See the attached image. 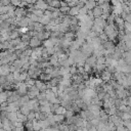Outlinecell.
Segmentation results:
<instances>
[{"label":"cell","mask_w":131,"mask_h":131,"mask_svg":"<svg viewBox=\"0 0 131 131\" xmlns=\"http://www.w3.org/2000/svg\"><path fill=\"white\" fill-rule=\"evenodd\" d=\"M100 79L103 82H110L113 79V73L110 72L108 70H105L102 73H100Z\"/></svg>","instance_id":"cell-3"},{"label":"cell","mask_w":131,"mask_h":131,"mask_svg":"<svg viewBox=\"0 0 131 131\" xmlns=\"http://www.w3.org/2000/svg\"><path fill=\"white\" fill-rule=\"evenodd\" d=\"M42 46H43L44 48H51V47H54L55 44H54V42L52 41V39L49 38V39H47V40H45V41L42 42Z\"/></svg>","instance_id":"cell-13"},{"label":"cell","mask_w":131,"mask_h":131,"mask_svg":"<svg viewBox=\"0 0 131 131\" xmlns=\"http://www.w3.org/2000/svg\"><path fill=\"white\" fill-rule=\"evenodd\" d=\"M48 6H49V4L45 0H40L35 4V9H41V10L45 11L48 9Z\"/></svg>","instance_id":"cell-5"},{"label":"cell","mask_w":131,"mask_h":131,"mask_svg":"<svg viewBox=\"0 0 131 131\" xmlns=\"http://www.w3.org/2000/svg\"><path fill=\"white\" fill-rule=\"evenodd\" d=\"M17 116H18V112H12V113H7L6 118L10 122H15L17 121Z\"/></svg>","instance_id":"cell-11"},{"label":"cell","mask_w":131,"mask_h":131,"mask_svg":"<svg viewBox=\"0 0 131 131\" xmlns=\"http://www.w3.org/2000/svg\"><path fill=\"white\" fill-rule=\"evenodd\" d=\"M68 6V2H66L64 0H60V7H64Z\"/></svg>","instance_id":"cell-35"},{"label":"cell","mask_w":131,"mask_h":131,"mask_svg":"<svg viewBox=\"0 0 131 131\" xmlns=\"http://www.w3.org/2000/svg\"><path fill=\"white\" fill-rule=\"evenodd\" d=\"M118 114H119V116H120V118L124 121V122H127V121H131V114L130 113H122V112H118Z\"/></svg>","instance_id":"cell-12"},{"label":"cell","mask_w":131,"mask_h":131,"mask_svg":"<svg viewBox=\"0 0 131 131\" xmlns=\"http://www.w3.org/2000/svg\"><path fill=\"white\" fill-rule=\"evenodd\" d=\"M14 85H15V90H16V92H17L18 94H20L21 96H23V95H26V94L28 93L29 88H28L26 82H17V83H14Z\"/></svg>","instance_id":"cell-1"},{"label":"cell","mask_w":131,"mask_h":131,"mask_svg":"<svg viewBox=\"0 0 131 131\" xmlns=\"http://www.w3.org/2000/svg\"><path fill=\"white\" fill-rule=\"evenodd\" d=\"M20 1H21V0H10V3H11L13 6H15V7H18V5H19Z\"/></svg>","instance_id":"cell-31"},{"label":"cell","mask_w":131,"mask_h":131,"mask_svg":"<svg viewBox=\"0 0 131 131\" xmlns=\"http://www.w3.org/2000/svg\"><path fill=\"white\" fill-rule=\"evenodd\" d=\"M40 93H41V91H40L36 86H32V87L29 88L27 94L29 95V97H30L31 99H34V98H37V96H38Z\"/></svg>","instance_id":"cell-2"},{"label":"cell","mask_w":131,"mask_h":131,"mask_svg":"<svg viewBox=\"0 0 131 131\" xmlns=\"http://www.w3.org/2000/svg\"><path fill=\"white\" fill-rule=\"evenodd\" d=\"M13 131H25L24 127H17V128H13Z\"/></svg>","instance_id":"cell-36"},{"label":"cell","mask_w":131,"mask_h":131,"mask_svg":"<svg viewBox=\"0 0 131 131\" xmlns=\"http://www.w3.org/2000/svg\"><path fill=\"white\" fill-rule=\"evenodd\" d=\"M96 6H97V3L94 2V1H88V2L85 4V7H86L88 10H93Z\"/></svg>","instance_id":"cell-17"},{"label":"cell","mask_w":131,"mask_h":131,"mask_svg":"<svg viewBox=\"0 0 131 131\" xmlns=\"http://www.w3.org/2000/svg\"><path fill=\"white\" fill-rule=\"evenodd\" d=\"M70 74H72L73 76H74V75H78V74H79V72H78V67H77L76 64H74V66L70 67Z\"/></svg>","instance_id":"cell-23"},{"label":"cell","mask_w":131,"mask_h":131,"mask_svg":"<svg viewBox=\"0 0 131 131\" xmlns=\"http://www.w3.org/2000/svg\"><path fill=\"white\" fill-rule=\"evenodd\" d=\"M42 45V41L40 40V39H38V37L36 36V37H33L32 39H31V41H30V47L31 48H38V47H40Z\"/></svg>","instance_id":"cell-6"},{"label":"cell","mask_w":131,"mask_h":131,"mask_svg":"<svg viewBox=\"0 0 131 131\" xmlns=\"http://www.w3.org/2000/svg\"><path fill=\"white\" fill-rule=\"evenodd\" d=\"M12 125L14 128H17V127H24V123L20 122V121H15V122H12Z\"/></svg>","instance_id":"cell-30"},{"label":"cell","mask_w":131,"mask_h":131,"mask_svg":"<svg viewBox=\"0 0 131 131\" xmlns=\"http://www.w3.org/2000/svg\"><path fill=\"white\" fill-rule=\"evenodd\" d=\"M11 72H10V66L9 64H2L0 67V74H1V76H5L6 77Z\"/></svg>","instance_id":"cell-7"},{"label":"cell","mask_w":131,"mask_h":131,"mask_svg":"<svg viewBox=\"0 0 131 131\" xmlns=\"http://www.w3.org/2000/svg\"><path fill=\"white\" fill-rule=\"evenodd\" d=\"M86 62L89 63L92 68H95V67H96V63H97V57H96L94 54H92V55H90L89 57H87Z\"/></svg>","instance_id":"cell-8"},{"label":"cell","mask_w":131,"mask_h":131,"mask_svg":"<svg viewBox=\"0 0 131 131\" xmlns=\"http://www.w3.org/2000/svg\"><path fill=\"white\" fill-rule=\"evenodd\" d=\"M70 9H71V7H69V6H64V7H60L59 8V11L61 12V13H63V14H69V11H70Z\"/></svg>","instance_id":"cell-25"},{"label":"cell","mask_w":131,"mask_h":131,"mask_svg":"<svg viewBox=\"0 0 131 131\" xmlns=\"http://www.w3.org/2000/svg\"><path fill=\"white\" fill-rule=\"evenodd\" d=\"M80 9H81V8H79L78 6L72 7V8L70 9V11H69V15H71V16H77V15L79 14V12H80Z\"/></svg>","instance_id":"cell-16"},{"label":"cell","mask_w":131,"mask_h":131,"mask_svg":"<svg viewBox=\"0 0 131 131\" xmlns=\"http://www.w3.org/2000/svg\"><path fill=\"white\" fill-rule=\"evenodd\" d=\"M9 37H10V40H14V39L20 37V34H19V32L17 31V29H16V30L12 31V32L9 34Z\"/></svg>","instance_id":"cell-22"},{"label":"cell","mask_w":131,"mask_h":131,"mask_svg":"<svg viewBox=\"0 0 131 131\" xmlns=\"http://www.w3.org/2000/svg\"><path fill=\"white\" fill-rule=\"evenodd\" d=\"M126 101H127V102H126V104H127L128 106H130V107H131V96H128V97L126 98Z\"/></svg>","instance_id":"cell-34"},{"label":"cell","mask_w":131,"mask_h":131,"mask_svg":"<svg viewBox=\"0 0 131 131\" xmlns=\"http://www.w3.org/2000/svg\"><path fill=\"white\" fill-rule=\"evenodd\" d=\"M39 123H40L42 129H47V128L51 127V125H50V123H49V121H48L47 119H46V120H40Z\"/></svg>","instance_id":"cell-19"},{"label":"cell","mask_w":131,"mask_h":131,"mask_svg":"<svg viewBox=\"0 0 131 131\" xmlns=\"http://www.w3.org/2000/svg\"><path fill=\"white\" fill-rule=\"evenodd\" d=\"M8 10H9V7H8V5L7 6H1V8H0V12H1V14H6V13H8Z\"/></svg>","instance_id":"cell-29"},{"label":"cell","mask_w":131,"mask_h":131,"mask_svg":"<svg viewBox=\"0 0 131 131\" xmlns=\"http://www.w3.org/2000/svg\"><path fill=\"white\" fill-rule=\"evenodd\" d=\"M130 114H131V111H130Z\"/></svg>","instance_id":"cell-38"},{"label":"cell","mask_w":131,"mask_h":131,"mask_svg":"<svg viewBox=\"0 0 131 131\" xmlns=\"http://www.w3.org/2000/svg\"><path fill=\"white\" fill-rule=\"evenodd\" d=\"M51 21V17H49V16H47V15H43L42 17H41V24L42 25H44V26H46V25H49V23Z\"/></svg>","instance_id":"cell-21"},{"label":"cell","mask_w":131,"mask_h":131,"mask_svg":"<svg viewBox=\"0 0 131 131\" xmlns=\"http://www.w3.org/2000/svg\"><path fill=\"white\" fill-rule=\"evenodd\" d=\"M23 41H21V38L20 37H18V38H16V39H14V40H10V43H11V45L13 46V47H15V46H17L18 44H20Z\"/></svg>","instance_id":"cell-24"},{"label":"cell","mask_w":131,"mask_h":131,"mask_svg":"<svg viewBox=\"0 0 131 131\" xmlns=\"http://www.w3.org/2000/svg\"><path fill=\"white\" fill-rule=\"evenodd\" d=\"M48 4H49V6H51V7H54V8H57V9L60 8V0H52V1L49 2Z\"/></svg>","instance_id":"cell-20"},{"label":"cell","mask_w":131,"mask_h":131,"mask_svg":"<svg viewBox=\"0 0 131 131\" xmlns=\"http://www.w3.org/2000/svg\"><path fill=\"white\" fill-rule=\"evenodd\" d=\"M105 2H110V0H99L98 3H97V5H101L102 3H105Z\"/></svg>","instance_id":"cell-37"},{"label":"cell","mask_w":131,"mask_h":131,"mask_svg":"<svg viewBox=\"0 0 131 131\" xmlns=\"http://www.w3.org/2000/svg\"><path fill=\"white\" fill-rule=\"evenodd\" d=\"M124 126L127 127L130 131H131V121H127V122H124Z\"/></svg>","instance_id":"cell-33"},{"label":"cell","mask_w":131,"mask_h":131,"mask_svg":"<svg viewBox=\"0 0 131 131\" xmlns=\"http://www.w3.org/2000/svg\"><path fill=\"white\" fill-rule=\"evenodd\" d=\"M30 97H29V95L28 94H26V95H23L21 97H20V99L18 100V103H19V105L20 106H23V105H25V104H27L29 101H30Z\"/></svg>","instance_id":"cell-15"},{"label":"cell","mask_w":131,"mask_h":131,"mask_svg":"<svg viewBox=\"0 0 131 131\" xmlns=\"http://www.w3.org/2000/svg\"><path fill=\"white\" fill-rule=\"evenodd\" d=\"M67 111H68V108H67L66 106H63V105H61V104H58V106H57V107L55 108V111H54V114H55V115H66Z\"/></svg>","instance_id":"cell-10"},{"label":"cell","mask_w":131,"mask_h":131,"mask_svg":"<svg viewBox=\"0 0 131 131\" xmlns=\"http://www.w3.org/2000/svg\"><path fill=\"white\" fill-rule=\"evenodd\" d=\"M33 13L36 14L37 16H39V17H42V16L44 15V11L41 10V9H34V10H33Z\"/></svg>","instance_id":"cell-26"},{"label":"cell","mask_w":131,"mask_h":131,"mask_svg":"<svg viewBox=\"0 0 131 131\" xmlns=\"http://www.w3.org/2000/svg\"><path fill=\"white\" fill-rule=\"evenodd\" d=\"M28 120H29V121H34V120H36V112L32 111V112L28 115Z\"/></svg>","instance_id":"cell-28"},{"label":"cell","mask_w":131,"mask_h":131,"mask_svg":"<svg viewBox=\"0 0 131 131\" xmlns=\"http://www.w3.org/2000/svg\"><path fill=\"white\" fill-rule=\"evenodd\" d=\"M53 118H54V121H55L56 124H61L62 122H64V120H67L64 115H55L54 114Z\"/></svg>","instance_id":"cell-14"},{"label":"cell","mask_w":131,"mask_h":131,"mask_svg":"<svg viewBox=\"0 0 131 131\" xmlns=\"http://www.w3.org/2000/svg\"><path fill=\"white\" fill-rule=\"evenodd\" d=\"M19 112L23 114V115H26V116H28L32 111L29 108V106L27 105V104H25V105H23V106H20V108H19Z\"/></svg>","instance_id":"cell-18"},{"label":"cell","mask_w":131,"mask_h":131,"mask_svg":"<svg viewBox=\"0 0 131 131\" xmlns=\"http://www.w3.org/2000/svg\"><path fill=\"white\" fill-rule=\"evenodd\" d=\"M74 114H75V112H73L72 110H68L67 111V113H66V119L68 120V119H71V118H73L74 117Z\"/></svg>","instance_id":"cell-27"},{"label":"cell","mask_w":131,"mask_h":131,"mask_svg":"<svg viewBox=\"0 0 131 131\" xmlns=\"http://www.w3.org/2000/svg\"><path fill=\"white\" fill-rule=\"evenodd\" d=\"M93 15H94V18H98V17H101V15L103 14V10L101 9V7L99 5H97L93 10Z\"/></svg>","instance_id":"cell-9"},{"label":"cell","mask_w":131,"mask_h":131,"mask_svg":"<svg viewBox=\"0 0 131 131\" xmlns=\"http://www.w3.org/2000/svg\"><path fill=\"white\" fill-rule=\"evenodd\" d=\"M35 86H36L41 92H45L47 89H49L48 86H47V83H46V82H43V81H41V80H39V79L36 80Z\"/></svg>","instance_id":"cell-4"},{"label":"cell","mask_w":131,"mask_h":131,"mask_svg":"<svg viewBox=\"0 0 131 131\" xmlns=\"http://www.w3.org/2000/svg\"><path fill=\"white\" fill-rule=\"evenodd\" d=\"M9 4H11L10 3V0H1V6L3 5V6H7V5H9Z\"/></svg>","instance_id":"cell-32"}]
</instances>
